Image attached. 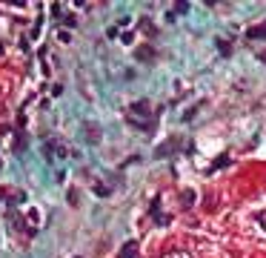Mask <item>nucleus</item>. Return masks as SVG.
<instances>
[{"instance_id": "nucleus-1", "label": "nucleus", "mask_w": 266, "mask_h": 258, "mask_svg": "<svg viewBox=\"0 0 266 258\" xmlns=\"http://www.w3.org/2000/svg\"><path fill=\"white\" fill-rule=\"evenodd\" d=\"M135 256H138V241H126L118 258H135Z\"/></svg>"}, {"instance_id": "nucleus-2", "label": "nucleus", "mask_w": 266, "mask_h": 258, "mask_svg": "<svg viewBox=\"0 0 266 258\" xmlns=\"http://www.w3.org/2000/svg\"><path fill=\"white\" fill-rule=\"evenodd\" d=\"M246 37H249V40H261V37H266V23L264 26H252V29L246 32Z\"/></svg>"}, {"instance_id": "nucleus-3", "label": "nucleus", "mask_w": 266, "mask_h": 258, "mask_svg": "<svg viewBox=\"0 0 266 258\" xmlns=\"http://www.w3.org/2000/svg\"><path fill=\"white\" fill-rule=\"evenodd\" d=\"M86 138L92 141V144H97V141H100V132H97V127H94V124H92V127H86Z\"/></svg>"}, {"instance_id": "nucleus-4", "label": "nucleus", "mask_w": 266, "mask_h": 258, "mask_svg": "<svg viewBox=\"0 0 266 258\" xmlns=\"http://www.w3.org/2000/svg\"><path fill=\"white\" fill-rule=\"evenodd\" d=\"M180 201H183V207H192V201H195V193H192V190H186Z\"/></svg>"}, {"instance_id": "nucleus-5", "label": "nucleus", "mask_w": 266, "mask_h": 258, "mask_svg": "<svg viewBox=\"0 0 266 258\" xmlns=\"http://www.w3.org/2000/svg\"><path fill=\"white\" fill-rule=\"evenodd\" d=\"M152 55H155V52H152L149 46H143V49H138V58H152Z\"/></svg>"}, {"instance_id": "nucleus-6", "label": "nucleus", "mask_w": 266, "mask_h": 258, "mask_svg": "<svg viewBox=\"0 0 266 258\" xmlns=\"http://www.w3.org/2000/svg\"><path fill=\"white\" fill-rule=\"evenodd\" d=\"M218 49H220V52H223V55H229V52H232V49H229V46H226V43H223V40H218Z\"/></svg>"}, {"instance_id": "nucleus-7", "label": "nucleus", "mask_w": 266, "mask_h": 258, "mask_svg": "<svg viewBox=\"0 0 266 258\" xmlns=\"http://www.w3.org/2000/svg\"><path fill=\"white\" fill-rule=\"evenodd\" d=\"M106 34H109V37H118L120 29H118V26H109V29H106Z\"/></svg>"}, {"instance_id": "nucleus-8", "label": "nucleus", "mask_w": 266, "mask_h": 258, "mask_svg": "<svg viewBox=\"0 0 266 258\" xmlns=\"http://www.w3.org/2000/svg\"><path fill=\"white\" fill-rule=\"evenodd\" d=\"M58 37H60V43H69V40H72V34H69V32H60Z\"/></svg>"}, {"instance_id": "nucleus-9", "label": "nucleus", "mask_w": 266, "mask_h": 258, "mask_svg": "<svg viewBox=\"0 0 266 258\" xmlns=\"http://www.w3.org/2000/svg\"><path fill=\"white\" fill-rule=\"evenodd\" d=\"M166 258H189V256H186V253H169Z\"/></svg>"}]
</instances>
